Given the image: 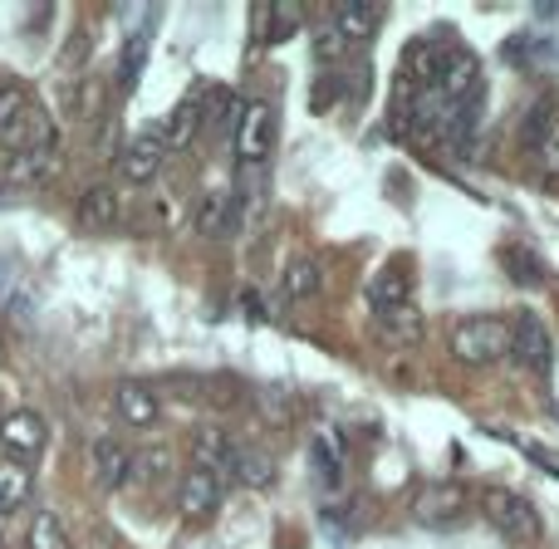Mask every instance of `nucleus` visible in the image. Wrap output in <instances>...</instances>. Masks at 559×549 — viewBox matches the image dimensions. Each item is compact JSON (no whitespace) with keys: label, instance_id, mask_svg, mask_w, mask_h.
I'll list each match as a JSON object with an SVG mask.
<instances>
[{"label":"nucleus","instance_id":"obj_13","mask_svg":"<svg viewBox=\"0 0 559 549\" xmlns=\"http://www.w3.org/2000/svg\"><path fill=\"white\" fill-rule=\"evenodd\" d=\"M241 196L236 192H206L197 202V236H236L241 231Z\"/></svg>","mask_w":559,"mask_h":549},{"label":"nucleus","instance_id":"obj_37","mask_svg":"<svg viewBox=\"0 0 559 549\" xmlns=\"http://www.w3.org/2000/svg\"><path fill=\"white\" fill-rule=\"evenodd\" d=\"M0 206H20V192L5 182V177H0Z\"/></svg>","mask_w":559,"mask_h":549},{"label":"nucleus","instance_id":"obj_6","mask_svg":"<svg viewBox=\"0 0 559 549\" xmlns=\"http://www.w3.org/2000/svg\"><path fill=\"white\" fill-rule=\"evenodd\" d=\"M49 442V427L39 413H29V407H15V413L0 417V452H5V462H20L29 466L39 452H45Z\"/></svg>","mask_w":559,"mask_h":549},{"label":"nucleus","instance_id":"obj_11","mask_svg":"<svg viewBox=\"0 0 559 549\" xmlns=\"http://www.w3.org/2000/svg\"><path fill=\"white\" fill-rule=\"evenodd\" d=\"M64 167V153H59V143H45V147H25V153H15L5 163V182L15 187V192H25V187H39L49 182V177Z\"/></svg>","mask_w":559,"mask_h":549},{"label":"nucleus","instance_id":"obj_3","mask_svg":"<svg viewBox=\"0 0 559 549\" xmlns=\"http://www.w3.org/2000/svg\"><path fill=\"white\" fill-rule=\"evenodd\" d=\"M481 515H486V525H491V530L501 535L506 545H515V549L540 540V511H535L525 496H515V491H501V486L486 491L481 496Z\"/></svg>","mask_w":559,"mask_h":549},{"label":"nucleus","instance_id":"obj_18","mask_svg":"<svg viewBox=\"0 0 559 549\" xmlns=\"http://www.w3.org/2000/svg\"><path fill=\"white\" fill-rule=\"evenodd\" d=\"M226 476H231L236 486H246V491H265V486L275 481V462H271V452H261V446H236Z\"/></svg>","mask_w":559,"mask_h":549},{"label":"nucleus","instance_id":"obj_2","mask_svg":"<svg viewBox=\"0 0 559 549\" xmlns=\"http://www.w3.org/2000/svg\"><path fill=\"white\" fill-rule=\"evenodd\" d=\"M447 348H452L456 363H472V368L501 363V358H511V324L501 314H466L452 324Z\"/></svg>","mask_w":559,"mask_h":549},{"label":"nucleus","instance_id":"obj_22","mask_svg":"<svg viewBox=\"0 0 559 549\" xmlns=\"http://www.w3.org/2000/svg\"><path fill=\"white\" fill-rule=\"evenodd\" d=\"M197 128H202V104H197V98H187V104H177V108H173V118H167V123L157 128V133H163L167 153H182V147L197 138Z\"/></svg>","mask_w":559,"mask_h":549},{"label":"nucleus","instance_id":"obj_34","mask_svg":"<svg viewBox=\"0 0 559 549\" xmlns=\"http://www.w3.org/2000/svg\"><path fill=\"white\" fill-rule=\"evenodd\" d=\"M344 35H338V29L334 25H324V29H319V39H314V55H319V64H329V59H334V64H338V59H344Z\"/></svg>","mask_w":559,"mask_h":549},{"label":"nucleus","instance_id":"obj_15","mask_svg":"<svg viewBox=\"0 0 559 549\" xmlns=\"http://www.w3.org/2000/svg\"><path fill=\"white\" fill-rule=\"evenodd\" d=\"M114 413L123 427H138V432H147V427H157V417H163V407H157L153 387L143 383H118L114 387Z\"/></svg>","mask_w":559,"mask_h":549},{"label":"nucleus","instance_id":"obj_7","mask_svg":"<svg viewBox=\"0 0 559 549\" xmlns=\"http://www.w3.org/2000/svg\"><path fill=\"white\" fill-rule=\"evenodd\" d=\"M163 157H167V143L157 128H147V133H138L133 143L118 153V177L133 187H147L157 172H163Z\"/></svg>","mask_w":559,"mask_h":549},{"label":"nucleus","instance_id":"obj_17","mask_svg":"<svg viewBox=\"0 0 559 549\" xmlns=\"http://www.w3.org/2000/svg\"><path fill=\"white\" fill-rule=\"evenodd\" d=\"M74 216H79V226H84V231H108V226H118V192L108 182L84 187V192H79Z\"/></svg>","mask_w":559,"mask_h":549},{"label":"nucleus","instance_id":"obj_26","mask_svg":"<svg viewBox=\"0 0 559 549\" xmlns=\"http://www.w3.org/2000/svg\"><path fill=\"white\" fill-rule=\"evenodd\" d=\"M314 472L324 486L344 481V442H338V437H329V432L314 437Z\"/></svg>","mask_w":559,"mask_h":549},{"label":"nucleus","instance_id":"obj_29","mask_svg":"<svg viewBox=\"0 0 559 549\" xmlns=\"http://www.w3.org/2000/svg\"><path fill=\"white\" fill-rule=\"evenodd\" d=\"M29 549H69V530L59 525V515L55 511H39L35 515V525H29Z\"/></svg>","mask_w":559,"mask_h":549},{"label":"nucleus","instance_id":"obj_12","mask_svg":"<svg viewBox=\"0 0 559 549\" xmlns=\"http://www.w3.org/2000/svg\"><path fill=\"white\" fill-rule=\"evenodd\" d=\"M216 505H222V476L202 472V466H187L182 486H177V511L187 521H206V515H216Z\"/></svg>","mask_w":559,"mask_h":549},{"label":"nucleus","instance_id":"obj_19","mask_svg":"<svg viewBox=\"0 0 559 549\" xmlns=\"http://www.w3.org/2000/svg\"><path fill=\"white\" fill-rule=\"evenodd\" d=\"M378 20H383V10H378V5H358V0H344V5H334L329 25L344 35V45H364V39H373Z\"/></svg>","mask_w":559,"mask_h":549},{"label":"nucleus","instance_id":"obj_21","mask_svg":"<svg viewBox=\"0 0 559 549\" xmlns=\"http://www.w3.org/2000/svg\"><path fill=\"white\" fill-rule=\"evenodd\" d=\"M319 285H324V271H319V261H309V255H295V261L285 265V275H280V295L285 299H314Z\"/></svg>","mask_w":559,"mask_h":549},{"label":"nucleus","instance_id":"obj_23","mask_svg":"<svg viewBox=\"0 0 559 549\" xmlns=\"http://www.w3.org/2000/svg\"><path fill=\"white\" fill-rule=\"evenodd\" d=\"M378 338H383V344H393V348L423 344V314H417L413 305H407V309H393V314L378 319Z\"/></svg>","mask_w":559,"mask_h":549},{"label":"nucleus","instance_id":"obj_32","mask_svg":"<svg viewBox=\"0 0 559 549\" xmlns=\"http://www.w3.org/2000/svg\"><path fill=\"white\" fill-rule=\"evenodd\" d=\"M550 123H555V104H550V98H540V104L525 114V128H521V138H525V147H531V153L540 147V138H545V128H550Z\"/></svg>","mask_w":559,"mask_h":549},{"label":"nucleus","instance_id":"obj_8","mask_svg":"<svg viewBox=\"0 0 559 549\" xmlns=\"http://www.w3.org/2000/svg\"><path fill=\"white\" fill-rule=\"evenodd\" d=\"M452 55H456V45L447 35H423L417 45H407L403 69H407V79H413V94L417 88H437V79H442V69Z\"/></svg>","mask_w":559,"mask_h":549},{"label":"nucleus","instance_id":"obj_1","mask_svg":"<svg viewBox=\"0 0 559 549\" xmlns=\"http://www.w3.org/2000/svg\"><path fill=\"white\" fill-rule=\"evenodd\" d=\"M0 143H5L10 153L55 143L49 114L35 104V94H29L25 84H15V79H5V74H0Z\"/></svg>","mask_w":559,"mask_h":549},{"label":"nucleus","instance_id":"obj_30","mask_svg":"<svg viewBox=\"0 0 559 549\" xmlns=\"http://www.w3.org/2000/svg\"><path fill=\"white\" fill-rule=\"evenodd\" d=\"M88 49H94V35L79 25L74 35L64 39V49H59V74H64V79H79V69L88 64Z\"/></svg>","mask_w":559,"mask_h":549},{"label":"nucleus","instance_id":"obj_9","mask_svg":"<svg viewBox=\"0 0 559 549\" xmlns=\"http://www.w3.org/2000/svg\"><path fill=\"white\" fill-rule=\"evenodd\" d=\"M511 354L521 358L531 373H550V358H555V348H550V329H545V319L540 314H531L525 309L521 319L511 324Z\"/></svg>","mask_w":559,"mask_h":549},{"label":"nucleus","instance_id":"obj_28","mask_svg":"<svg viewBox=\"0 0 559 549\" xmlns=\"http://www.w3.org/2000/svg\"><path fill=\"white\" fill-rule=\"evenodd\" d=\"M265 45H285L299 25H305V10L299 5H265Z\"/></svg>","mask_w":559,"mask_h":549},{"label":"nucleus","instance_id":"obj_5","mask_svg":"<svg viewBox=\"0 0 559 549\" xmlns=\"http://www.w3.org/2000/svg\"><path fill=\"white\" fill-rule=\"evenodd\" d=\"M275 143H280V118H275V108L265 104V98L246 104L241 123H236V163H241V172H251V167H265V163H271Z\"/></svg>","mask_w":559,"mask_h":549},{"label":"nucleus","instance_id":"obj_14","mask_svg":"<svg viewBox=\"0 0 559 549\" xmlns=\"http://www.w3.org/2000/svg\"><path fill=\"white\" fill-rule=\"evenodd\" d=\"M128 466H133V452H128L123 442H114V437H98V442L88 446V472H94V481L104 486V491L128 486Z\"/></svg>","mask_w":559,"mask_h":549},{"label":"nucleus","instance_id":"obj_10","mask_svg":"<svg viewBox=\"0 0 559 549\" xmlns=\"http://www.w3.org/2000/svg\"><path fill=\"white\" fill-rule=\"evenodd\" d=\"M407 305H413V271H407V261H388L383 271L368 279V309L383 319Z\"/></svg>","mask_w":559,"mask_h":549},{"label":"nucleus","instance_id":"obj_27","mask_svg":"<svg viewBox=\"0 0 559 549\" xmlns=\"http://www.w3.org/2000/svg\"><path fill=\"white\" fill-rule=\"evenodd\" d=\"M143 59H147V29H133V35H128V45H123V55H118V94H128V88L138 84Z\"/></svg>","mask_w":559,"mask_h":549},{"label":"nucleus","instance_id":"obj_24","mask_svg":"<svg viewBox=\"0 0 559 549\" xmlns=\"http://www.w3.org/2000/svg\"><path fill=\"white\" fill-rule=\"evenodd\" d=\"M29 491H35V476H29V466L0 462V515L15 511V505H25Z\"/></svg>","mask_w":559,"mask_h":549},{"label":"nucleus","instance_id":"obj_36","mask_svg":"<svg viewBox=\"0 0 559 549\" xmlns=\"http://www.w3.org/2000/svg\"><path fill=\"white\" fill-rule=\"evenodd\" d=\"M241 309H246V314H251V319H265V309H261V295H251V289H246V295H241Z\"/></svg>","mask_w":559,"mask_h":549},{"label":"nucleus","instance_id":"obj_33","mask_svg":"<svg viewBox=\"0 0 559 549\" xmlns=\"http://www.w3.org/2000/svg\"><path fill=\"white\" fill-rule=\"evenodd\" d=\"M535 163H540L545 177H559V114H555V123L545 128L540 147H535Z\"/></svg>","mask_w":559,"mask_h":549},{"label":"nucleus","instance_id":"obj_35","mask_svg":"<svg viewBox=\"0 0 559 549\" xmlns=\"http://www.w3.org/2000/svg\"><path fill=\"white\" fill-rule=\"evenodd\" d=\"M261 403H265V413H271V422H285V417L295 413V403H285L275 387H261Z\"/></svg>","mask_w":559,"mask_h":549},{"label":"nucleus","instance_id":"obj_20","mask_svg":"<svg viewBox=\"0 0 559 549\" xmlns=\"http://www.w3.org/2000/svg\"><path fill=\"white\" fill-rule=\"evenodd\" d=\"M241 114H246V104L241 98H236V88H212V94H206V104H202V123L212 128L216 138H226L231 133L236 138V123H241Z\"/></svg>","mask_w":559,"mask_h":549},{"label":"nucleus","instance_id":"obj_38","mask_svg":"<svg viewBox=\"0 0 559 549\" xmlns=\"http://www.w3.org/2000/svg\"><path fill=\"white\" fill-rule=\"evenodd\" d=\"M0 363H5V348H0Z\"/></svg>","mask_w":559,"mask_h":549},{"label":"nucleus","instance_id":"obj_25","mask_svg":"<svg viewBox=\"0 0 559 549\" xmlns=\"http://www.w3.org/2000/svg\"><path fill=\"white\" fill-rule=\"evenodd\" d=\"M167 472H173V452H167V446H143V452H133V466H128V481L153 486V481H163Z\"/></svg>","mask_w":559,"mask_h":549},{"label":"nucleus","instance_id":"obj_31","mask_svg":"<svg viewBox=\"0 0 559 549\" xmlns=\"http://www.w3.org/2000/svg\"><path fill=\"white\" fill-rule=\"evenodd\" d=\"M501 261L511 265V279H515V285H540V261H535V255H525L521 246H506Z\"/></svg>","mask_w":559,"mask_h":549},{"label":"nucleus","instance_id":"obj_16","mask_svg":"<svg viewBox=\"0 0 559 549\" xmlns=\"http://www.w3.org/2000/svg\"><path fill=\"white\" fill-rule=\"evenodd\" d=\"M231 456H236V442H231L226 427L206 422V427H197L192 432V466H202V472H212V476H226Z\"/></svg>","mask_w":559,"mask_h":549},{"label":"nucleus","instance_id":"obj_4","mask_svg":"<svg viewBox=\"0 0 559 549\" xmlns=\"http://www.w3.org/2000/svg\"><path fill=\"white\" fill-rule=\"evenodd\" d=\"M413 521L423 525V530H462V525L472 521V496H466L462 481H432L417 491Z\"/></svg>","mask_w":559,"mask_h":549}]
</instances>
